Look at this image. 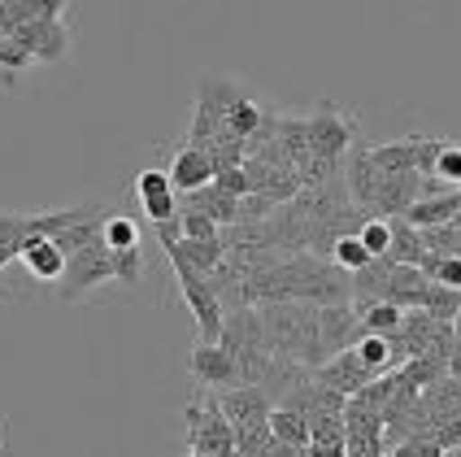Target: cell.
I'll list each match as a JSON object with an SVG mask.
<instances>
[{
    "mask_svg": "<svg viewBox=\"0 0 461 457\" xmlns=\"http://www.w3.org/2000/svg\"><path fill=\"white\" fill-rule=\"evenodd\" d=\"M261 331L270 357H292L301 366H322V335H318V305L313 301H266L261 309Z\"/></svg>",
    "mask_w": 461,
    "mask_h": 457,
    "instance_id": "6da1fadb",
    "label": "cell"
},
{
    "mask_svg": "<svg viewBox=\"0 0 461 457\" xmlns=\"http://www.w3.org/2000/svg\"><path fill=\"white\" fill-rule=\"evenodd\" d=\"M218 344H227L235 361H240V379L261 383L270 370V349H266V331H261V314L257 305H230V314H222V331Z\"/></svg>",
    "mask_w": 461,
    "mask_h": 457,
    "instance_id": "7a4b0ae2",
    "label": "cell"
},
{
    "mask_svg": "<svg viewBox=\"0 0 461 457\" xmlns=\"http://www.w3.org/2000/svg\"><path fill=\"white\" fill-rule=\"evenodd\" d=\"M305 140L309 161H322L327 170H339V161L348 157L353 140H357V114H348L335 101H318L313 114L305 118Z\"/></svg>",
    "mask_w": 461,
    "mask_h": 457,
    "instance_id": "3957f363",
    "label": "cell"
},
{
    "mask_svg": "<svg viewBox=\"0 0 461 457\" xmlns=\"http://www.w3.org/2000/svg\"><path fill=\"white\" fill-rule=\"evenodd\" d=\"M187 418V453H213V457H230L235 453V427L222 414L218 397H196L183 406Z\"/></svg>",
    "mask_w": 461,
    "mask_h": 457,
    "instance_id": "277c9868",
    "label": "cell"
},
{
    "mask_svg": "<svg viewBox=\"0 0 461 457\" xmlns=\"http://www.w3.org/2000/svg\"><path fill=\"white\" fill-rule=\"evenodd\" d=\"M101 283H113V253H109V244L92 240L78 253L66 257V270L57 279V297L61 301H78V297L96 292Z\"/></svg>",
    "mask_w": 461,
    "mask_h": 457,
    "instance_id": "5b68a950",
    "label": "cell"
},
{
    "mask_svg": "<svg viewBox=\"0 0 461 457\" xmlns=\"http://www.w3.org/2000/svg\"><path fill=\"white\" fill-rule=\"evenodd\" d=\"M240 96H249L235 78H213L205 75L196 83V118H192V131H187V144H201L205 149L209 140L222 131V118H227V109Z\"/></svg>",
    "mask_w": 461,
    "mask_h": 457,
    "instance_id": "8992f818",
    "label": "cell"
},
{
    "mask_svg": "<svg viewBox=\"0 0 461 457\" xmlns=\"http://www.w3.org/2000/svg\"><path fill=\"white\" fill-rule=\"evenodd\" d=\"M14 40L40 66H57V61L70 57V26H66V18H31V23H18Z\"/></svg>",
    "mask_w": 461,
    "mask_h": 457,
    "instance_id": "52a82bcc",
    "label": "cell"
},
{
    "mask_svg": "<svg viewBox=\"0 0 461 457\" xmlns=\"http://www.w3.org/2000/svg\"><path fill=\"white\" fill-rule=\"evenodd\" d=\"M187 375L201 383L205 392H222V388H235L240 379V361L230 353L227 344H218V340H201L192 353H187Z\"/></svg>",
    "mask_w": 461,
    "mask_h": 457,
    "instance_id": "ba28073f",
    "label": "cell"
},
{
    "mask_svg": "<svg viewBox=\"0 0 461 457\" xmlns=\"http://www.w3.org/2000/svg\"><path fill=\"white\" fill-rule=\"evenodd\" d=\"M135 201L144 209V218L161 227V223H170V218H179V192H175V183L166 170H135Z\"/></svg>",
    "mask_w": 461,
    "mask_h": 457,
    "instance_id": "9c48e42d",
    "label": "cell"
},
{
    "mask_svg": "<svg viewBox=\"0 0 461 457\" xmlns=\"http://www.w3.org/2000/svg\"><path fill=\"white\" fill-rule=\"evenodd\" d=\"M318 335H322V353L331 357L339 349H353L361 335V318L353 301H331V305H318Z\"/></svg>",
    "mask_w": 461,
    "mask_h": 457,
    "instance_id": "30bf717a",
    "label": "cell"
},
{
    "mask_svg": "<svg viewBox=\"0 0 461 457\" xmlns=\"http://www.w3.org/2000/svg\"><path fill=\"white\" fill-rule=\"evenodd\" d=\"M218 397V406L222 414L230 418V427H244V423H270V392L261 388V383H235V388H222V392H213Z\"/></svg>",
    "mask_w": 461,
    "mask_h": 457,
    "instance_id": "8fae6325",
    "label": "cell"
},
{
    "mask_svg": "<svg viewBox=\"0 0 461 457\" xmlns=\"http://www.w3.org/2000/svg\"><path fill=\"white\" fill-rule=\"evenodd\" d=\"M431 279L418 270V266H401V261H387L384 283H379V301H392L401 309H422V297H427Z\"/></svg>",
    "mask_w": 461,
    "mask_h": 457,
    "instance_id": "7c38bea8",
    "label": "cell"
},
{
    "mask_svg": "<svg viewBox=\"0 0 461 457\" xmlns=\"http://www.w3.org/2000/svg\"><path fill=\"white\" fill-rule=\"evenodd\" d=\"M313 379L327 383L339 397H353V392H361V383L375 379V375L361 366V357L353 353V349H339V353H331L322 366H313Z\"/></svg>",
    "mask_w": 461,
    "mask_h": 457,
    "instance_id": "4fadbf2b",
    "label": "cell"
},
{
    "mask_svg": "<svg viewBox=\"0 0 461 457\" xmlns=\"http://www.w3.org/2000/svg\"><path fill=\"white\" fill-rule=\"evenodd\" d=\"M418 187H422V175L418 170H401V175H379V187H375V209L379 218H401L413 201H418Z\"/></svg>",
    "mask_w": 461,
    "mask_h": 457,
    "instance_id": "5bb4252c",
    "label": "cell"
},
{
    "mask_svg": "<svg viewBox=\"0 0 461 457\" xmlns=\"http://www.w3.org/2000/svg\"><path fill=\"white\" fill-rule=\"evenodd\" d=\"M18 261H23V270L35 283H52V288H57L61 270H66V253L52 244L49 235H31L23 249H18Z\"/></svg>",
    "mask_w": 461,
    "mask_h": 457,
    "instance_id": "9a60e30c",
    "label": "cell"
},
{
    "mask_svg": "<svg viewBox=\"0 0 461 457\" xmlns=\"http://www.w3.org/2000/svg\"><path fill=\"white\" fill-rule=\"evenodd\" d=\"M166 175L175 183V192H192V187L213 183V161H209V152L201 149V144H183V149H175Z\"/></svg>",
    "mask_w": 461,
    "mask_h": 457,
    "instance_id": "2e32d148",
    "label": "cell"
},
{
    "mask_svg": "<svg viewBox=\"0 0 461 457\" xmlns=\"http://www.w3.org/2000/svg\"><path fill=\"white\" fill-rule=\"evenodd\" d=\"M183 201L179 209H196V214H205L213 218L218 227H230V223H240V197H230L222 192L218 183H205V187H192V192H179Z\"/></svg>",
    "mask_w": 461,
    "mask_h": 457,
    "instance_id": "e0dca14e",
    "label": "cell"
},
{
    "mask_svg": "<svg viewBox=\"0 0 461 457\" xmlns=\"http://www.w3.org/2000/svg\"><path fill=\"white\" fill-rule=\"evenodd\" d=\"M461 209V187H448V192H436V197H418V201L401 214L410 227H444V223H453V214Z\"/></svg>",
    "mask_w": 461,
    "mask_h": 457,
    "instance_id": "ac0fdd59",
    "label": "cell"
},
{
    "mask_svg": "<svg viewBox=\"0 0 461 457\" xmlns=\"http://www.w3.org/2000/svg\"><path fill=\"white\" fill-rule=\"evenodd\" d=\"M370 161L379 166V175H401V170H413L418 161V131L401 135V140H384V144H370Z\"/></svg>",
    "mask_w": 461,
    "mask_h": 457,
    "instance_id": "d6986e66",
    "label": "cell"
},
{
    "mask_svg": "<svg viewBox=\"0 0 461 457\" xmlns=\"http://www.w3.org/2000/svg\"><path fill=\"white\" fill-rule=\"evenodd\" d=\"M270 123V114L261 109V101H253V96H240V101L227 109V118H222V131H227L230 140H240V144H249L257 131Z\"/></svg>",
    "mask_w": 461,
    "mask_h": 457,
    "instance_id": "ffe728a7",
    "label": "cell"
},
{
    "mask_svg": "<svg viewBox=\"0 0 461 457\" xmlns=\"http://www.w3.org/2000/svg\"><path fill=\"white\" fill-rule=\"evenodd\" d=\"M387 223H392V244H387L384 257L401 261V266H422L427 249H422V235H418V227H410L405 218H387Z\"/></svg>",
    "mask_w": 461,
    "mask_h": 457,
    "instance_id": "44dd1931",
    "label": "cell"
},
{
    "mask_svg": "<svg viewBox=\"0 0 461 457\" xmlns=\"http://www.w3.org/2000/svg\"><path fill=\"white\" fill-rule=\"evenodd\" d=\"M353 309H357L366 335H392V331L401 327V314H405L401 305H392V301H353Z\"/></svg>",
    "mask_w": 461,
    "mask_h": 457,
    "instance_id": "7402d4cb",
    "label": "cell"
},
{
    "mask_svg": "<svg viewBox=\"0 0 461 457\" xmlns=\"http://www.w3.org/2000/svg\"><path fill=\"white\" fill-rule=\"evenodd\" d=\"M270 435H275L279 444L305 449L309 444V418L305 414H296V409H287V406H275L270 409Z\"/></svg>",
    "mask_w": 461,
    "mask_h": 457,
    "instance_id": "603a6c76",
    "label": "cell"
},
{
    "mask_svg": "<svg viewBox=\"0 0 461 457\" xmlns=\"http://www.w3.org/2000/svg\"><path fill=\"white\" fill-rule=\"evenodd\" d=\"M179 244V253L201 270V275H213L218 266H222V257H227V244H222V235H213V240H175Z\"/></svg>",
    "mask_w": 461,
    "mask_h": 457,
    "instance_id": "cb8c5ba5",
    "label": "cell"
},
{
    "mask_svg": "<svg viewBox=\"0 0 461 457\" xmlns=\"http://www.w3.org/2000/svg\"><path fill=\"white\" fill-rule=\"evenodd\" d=\"M353 353L361 357V366H366L370 375H384L392 366H401L396 353H392V340H387V335H361L357 344H353Z\"/></svg>",
    "mask_w": 461,
    "mask_h": 457,
    "instance_id": "d4e9b609",
    "label": "cell"
},
{
    "mask_svg": "<svg viewBox=\"0 0 461 457\" xmlns=\"http://www.w3.org/2000/svg\"><path fill=\"white\" fill-rule=\"evenodd\" d=\"M35 61H31V52L9 35V40H0V87H18V78L23 70H31Z\"/></svg>",
    "mask_w": 461,
    "mask_h": 457,
    "instance_id": "484cf974",
    "label": "cell"
},
{
    "mask_svg": "<svg viewBox=\"0 0 461 457\" xmlns=\"http://www.w3.org/2000/svg\"><path fill=\"white\" fill-rule=\"evenodd\" d=\"M101 244H109V249H135V244H140V223L127 218V214H104Z\"/></svg>",
    "mask_w": 461,
    "mask_h": 457,
    "instance_id": "4316f807",
    "label": "cell"
},
{
    "mask_svg": "<svg viewBox=\"0 0 461 457\" xmlns=\"http://www.w3.org/2000/svg\"><path fill=\"white\" fill-rule=\"evenodd\" d=\"M418 235H422V249H427V257H431V261L461 253V231L453 227V223H444V227H422Z\"/></svg>",
    "mask_w": 461,
    "mask_h": 457,
    "instance_id": "83f0119b",
    "label": "cell"
},
{
    "mask_svg": "<svg viewBox=\"0 0 461 457\" xmlns=\"http://www.w3.org/2000/svg\"><path fill=\"white\" fill-rule=\"evenodd\" d=\"M422 309H427L436 323H453V314L461 309V288L431 283V288H427V297H422Z\"/></svg>",
    "mask_w": 461,
    "mask_h": 457,
    "instance_id": "f1b7e54d",
    "label": "cell"
},
{
    "mask_svg": "<svg viewBox=\"0 0 461 457\" xmlns=\"http://www.w3.org/2000/svg\"><path fill=\"white\" fill-rule=\"evenodd\" d=\"M370 261V253H366V244L357 240V231H348V235H339L331 244V266H339L344 275H353V270H361Z\"/></svg>",
    "mask_w": 461,
    "mask_h": 457,
    "instance_id": "f546056e",
    "label": "cell"
},
{
    "mask_svg": "<svg viewBox=\"0 0 461 457\" xmlns=\"http://www.w3.org/2000/svg\"><path fill=\"white\" fill-rule=\"evenodd\" d=\"M357 240L366 244V253H370V257H384V253H387V244H392V223H387V218H379V214L361 218Z\"/></svg>",
    "mask_w": 461,
    "mask_h": 457,
    "instance_id": "4dcf8cb0",
    "label": "cell"
},
{
    "mask_svg": "<svg viewBox=\"0 0 461 457\" xmlns=\"http://www.w3.org/2000/svg\"><path fill=\"white\" fill-rule=\"evenodd\" d=\"M14 9L18 23H31V18H66L70 0H5Z\"/></svg>",
    "mask_w": 461,
    "mask_h": 457,
    "instance_id": "1f68e13d",
    "label": "cell"
},
{
    "mask_svg": "<svg viewBox=\"0 0 461 457\" xmlns=\"http://www.w3.org/2000/svg\"><path fill=\"white\" fill-rule=\"evenodd\" d=\"M113 253V283H135L144 279V249L135 244V249H109Z\"/></svg>",
    "mask_w": 461,
    "mask_h": 457,
    "instance_id": "d6a6232c",
    "label": "cell"
},
{
    "mask_svg": "<svg viewBox=\"0 0 461 457\" xmlns=\"http://www.w3.org/2000/svg\"><path fill=\"white\" fill-rule=\"evenodd\" d=\"M431 178H439L444 187H461V144L444 140V149L436 152V166H431Z\"/></svg>",
    "mask_w": 461,
    "mask_h": 457,
    "instance_id": "836d02e7",
    "label": "cell"
},
{
    "mask_svg": "<svg viewBox=\"0 0 461 457\" xmlns=\"http://www.w3.org/2000/svg\"><path fill=\"white\" fill-rule=\"evenodd\" d=\"M175 227H179V240H213V235H222V227L213 218H205V214H196V209H179Z\"/></svg>",
    "mask_w": 461,
    "mask_h": 457,
    "instance_id": "e575fe53",
    "label": "cell"
},
{
    "mask_svg": "<svg viewBox=\"0 0 461 457\" xmlns=\"http://www.w3.org/2000/svg\"><path fill=\"white\" fill-rule=\"evenodd\" d=\"M422 435H431L444 453H453V449H461V409H453V414H444V418H436L431 427Z\"/></svg>",
    "mask_w": 461,
    "mask_h": 457,
    "instance_id": "d590c367",
    "label": "cell"
},
{
    "mask_svg": "<svg viewBox=\"0 0 461 457\" xmlns=\"http://www.w3.org/2000/svg\"><path fill=\"white\" fill-rule=\"evenodd\" d=\"M387 457H444V449H439L431 435H405V440H396L387 449Z\"/></svg>",
    "mask_w": 461,
    "mask_h": 457,
    "instance_id": "8d00e7d4",
    "label": "cell"
},
{
    "mask_svg": "<svg viewBox=\"0 0 461 457\" xmlns=\"http://www.w3.org/2000/svg\"><path fill=\"white\" fill-rule=\"evenodd\" d=\"M14 31H18V18H14V9L0 0V40H9Z\"/></svg>",
    "mask_w": 461,
    "mask_h": 457,
    "instance_id": "74e56055",
    "label": "cell"
},
{
    "mask_svg": "<svg viewBox=\"0 0 461 457\" xmlns=\"http://www.w3.org/2000/svg\"><path fill=\"white\" fill-rule=\"evenodd\" d=\"M448 375H453V379H461V344H457V340H453V353H448Z\"/></svg>",
    "mask_w": 461,
    "mask_h": 457,
    "instance_id": "f35d334b",
    "label": "cell"
},
{
    "mask_svg": "<svg viewBox=\"0 0 461 457\" xmlns=\"http://www.w3.org/2000/svg\"><path fill=\"white\" fill-rule=\"evenodd\" d=\"M453 340H457V344H461V309H457V314H453Z\"/></svg>",
    "mask_w": 461,
    "mask_h": 457,
    "instance_id": "ab89813d",
    "label": "cell"
},
{
    "mask_svg": "<svg viewBox=\"0 0 461 457\" xmlns=\"http://www.w3.org/2000/svg\"><path fill=\"white\" fill-rule=\"evenodd\" d=\"M453 227H457V231H461V209H457V214H453Z\"/></svg>",
    "mask_w": 461,
    "mask_h": 457,
    "instance_id": "60d3db41",
    "label": "cell"
},
{
    "mask_svg": "<svg viewBox=\"0 0 461 457\" xmlns=\"http://www.w3.org/2000/svg\"><path fill=\"white\" fill-rule=\"evenodd\" d=\"M187 457H213V453H187ZM230 457H240V453H230Z\"/></svg>",
    "mask_w": 461,
    "mask_h": 457,
    "instance_id": "b9f144b4",
    "label": "cell"
},
{
    "mask_svg": "<svg viewBox=\"0 0 461 457\" xmlns=\"http://www.w3.org/2000/svg\"><path fill=\"white\" fill-rule=\"evenodd\" d=\"M0 440H5V423H0Z\"/></svg>",
    "mask_w": 461,
    "mask_h": 457,
    "instance_id": "7bdbcfd3",
    "label": "cell"
}]
</instances>
